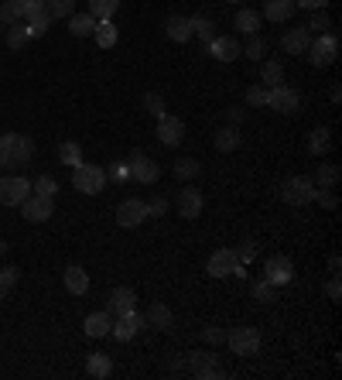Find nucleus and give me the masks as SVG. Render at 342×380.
<instances>
[{
    "mask_svg": "<svg viewBox=\"0 0 342 380\" xmlns=\"http://www.w3.org/2000/svg\"><path fill=\"white\" fill-rule=\"evenodd\" d=\"M34 158V141L27 134H0V168L14 172V168H25L27 161Z\"/></svg>",
    "mask_w": 342,
    "mask_h": 380,
    "instance_id": "nucleus-1",
    "label": "nucleus"
},
{
    "mask_svg": "<svg viewBox=\"0 0 342 380\" xmlns=\"http://www.w3.org/2000/svg\"><path fill=\"white\" fill-rule=\"evenodd\" d=\"M72 185L82 196H100L106 189V168H100V165H76L72 168Z\"/></svg>",
    "mask_w": 342,
    "mask_h": 380,
    "instance_id": "nucleus-2",
    "label": "nucleus"
},
{
    "mask_svg": "<svg viewBox=\"0 0 342 380\" xmlns=\"http://www.w3.org/2000/svg\"><path fill=\"white\" fill-rule=\"evenodd\" d=\"M281 199L288 205H308L315 203V182L312 178H301L294 175L288 182H281Z\"/></svg>",
    "mask_w": 342,
    "mask_h": 380,
    "instance_id": "nucleus-3",
    "label": "nucleus"
},
{
    "mask_svg": "<svg viewBox=\"0 0 342 380\" xmlns=\"http://www.w3.org/2000/svg\"><path fill=\"white\" fill-rule=\"evenodd\" d=\"M226 346H230L237 356H254L257 350H261V329H254V326L230 329L226 332Z\"/></svg>",
    "mask_w": 342,
    "mask_h": 380,
    "instance_id": "nucleus-4",
    "label": "nucleus"
},
{
    "mask_svg": "<svg viewBox=\"0 0 342 380\" xmlns=\"http://www.w3.org/2000/svg\"><path fill=\"white\" fill-rule=\"evenodd\" d=\"M336 55H339V38L336 34H318L312 38V45H308V58H312V65L315 69H325V65H332L336 62Z\"/></svg>",
    "mask_w": 342,
    "mask_h": 380,
    "instance_id": "nucleus-5",
    "label": "nucleus"
},
{
    "mask_svg": "<svg viewBox=\"0 0 342 380\" xmlns=\"http://www.w3.org/2000/svg\"><path fill=\"white\" fill-rule=\"evenodd\" d=\"M206 271H209L212 278H230V274H243V260H239L237 251L223 247V251H216V253L209 257Z\"/></svg>",
    "mask_w": 342,
    "mask_h": 380,
    "instance_id": "nucleus-6",
    "label": "nucleus"
},
{
    "mask_svg": "<svg viewBox=\"0 0 342 380\" xmlns=\"http://www.w3.org/2000/svg\"><path fill=\"white\" fill-rule=\"evenodd\" d=\"M127 168H131V178L133 182H140V185H154V182L161 178V165L154 161V158H147L144 151H131Z\"/></svg>",
    "mask_w": 342,
    "mask_h": 380,
    "instance_id": "nucleus-7",
    "label": "nucleus"
},
{
    "mask_svg": "<svg viewBox=\"0 0 342 380\" xmlns=\"http://www.w3.org/2000/svg\"><path fill=\"white\" fill-rule=\"evenodd\" d=\"M263 281H267V284H274V288H284V284L294 281V264H291L284 253L267 257V264H263Z\"/></svg>",
    "mask_w": 342,
    "mask_h": 380,
    "instance_id": "nucleus-8",
    "label": "nucleus"
},
{
    "mask_svg": "<svg viewBox=\"0 0 342 380\" xmlns=\"http://www.w3.org/2000/svg\"><path fill=\"white\" fill-rule=\"evenodd\" d=\"M27 196H31V182L25 175L0 178V205H21Z\"/></svg>",
    "mask_w": 342,
    "mask_h": 380,
    "instance_id": "nucleus-9",
    "label": "nucleus"
},
{
    "mask_svg": "<svg viewBox=\"0 0 342 380\" xmlns=\"http://www.w3.org/2000/svg\"><path fill=\"white\" fill-rule=\"evenodd\" d=\"M185 360H188V370H192V377H199V380L223 377V367H219L216 353H206V350H192V353L185 356Z\"/></svg>",
    "mask_w": 342,
    "mask_h": 380,
    "instance_id": "nucleus-10",
    "label": "nucleus"
},
{
    "mask_svg": "<svg viewBox=\"0 0 342 380\" xmlns=\"http://www.w3.org/2000/svg\"><path fill=\"white\" fill-rule=\"evenodd\" d=\"M202 205H206V199H202V192L195 185H185L182 192L175 196V209H178L182 220H199L202 216Z\"/></svg>",
    "mask_w": 342,
    "mask_h": 380,
    "instance_id": "nucleus-11",
    "label": "nucleus"
},
{
    "mask_svg": "<svg viewBox=\"0 0 342 380\" xmlns=\"http://www.w3.org/2000/svg\"><path fill=\"white\" fill-rule=\"evenodd\" d=\"M144 326H147V322H144V315L133 308V312H127V315H117V322L110 326V336H113V339H120V343H131V339L144 329Z\"/></svg>",
    "mask_w": 342,
    "mask_h": 380,
    "instance_id": "nucleus-12",
    "label": "nucleus"
},
{
    "mask_svg": "<svg viewBox=\"0 0 342 380\" xmlns=\"http://www.w3.org/2000/svg\"><path fill=\"white\" fill-rule=\"evenodd\" d=\"M144 220H151L147 216V203H140V199H124V203L117 205V223L120 227H140Z\"/></svg>",
    "mask_w": 342,
    "mask_h": 380,
    "instance_id": "nucleus-13",
    "label": "nucleus"
},
{
    "mask_svg": "<svg viewBox=\"0 0 342 380\" xmlns=\"http://www.w3.org/2000/svg\"><path fill=\"white\" fill-rule=\"evenodd\" d=\"M21 209H25L27 223H48L55 213V203L48 196H27L25 203H21Z\"/></svg>",
    "mask_w": 342,
    "mask_h": 380,
    "instance_id": "nucleus-14",
    "label": "nucleus"
},
{
    "mask_svg": "<svg viewBox=\"0 0 342 380\" xmlns=\"http://www.w3.org/2000/svg\"><path fill=\"white\" fill-rule=\"evenodd\" d=\"M206 55H212L216 62H233V58L243 55V49H239V42L233 34H219V38H212L206 45Z\"/></svg>",
    "mask_w": 342,
    "mask_h": 380,
    "instance_id": "nucleus-15",
    "label": "nucleus"
},
{
    "mask_svg": "<svg viewBox=\"0 0 342 380\" xmlns=\"http://www.w3.org/2000/svg\"><path fill=\"white\" fill-rule=\"evenodd\" d=\"M182 137H185V120L171 117V113L158 117V141L164 144V148H178Z\"/></svg>",
    "mask_w": 342,
    "mask_h": 380,
    "instance_id": "nucleus-16",
    "label": "nucleus"
},
{
    "mask_svg": "<svg viewBox=\"0 0 342 380\" xmlns=\"http://www.w3.org/2000/svg\"><path fill=\"white\" fill-rule=\"evenodd\" d=\"M298 103H301V96H298L294 89H288V86H274V89L267 93V106L277 110V113H284V117L298 110Z\"/></svg>",
    "mask_w": 342,
    "mask_h": 380,
    "instance_id": "nucleus-17",
    "label": "nucleus"
},
{
    "mask_svg": "<svg viewBox=\"0 0 342 380\" xmlns=\"http://www.w3.org/2000/svg\"><path fill=\"white\" fill-rule=\"evenodd\" d=\"M312 45V31L308 27H291L284 31V38H281V49L288 51V55H305Z\"/></svg>",
    "mask_w": 342,
    "mask_h": 380,
    "instance_id": "nucleus-18",
    "label": "nucleus"
},
{
    "mask_svg": "<svg viewBox=\"0 0 342 380\" xmlns=\"http://www.w3.org/2000/svg\"><path fill=\"white\" fill-rule=\"evenodd\" d=\"M133 305H137L133 288H113L110 291V302H106V312L110 315H127V312H133Z\"/></svg>",
    "mask_w": 342,
    "mask_h": 380,
    "instance_id": "nucleus-19",
    "label": "nucleus"
},
{
    "mask_svg": "<svg viewBox=\"0 0 342 380\" xmlns=\"http://www.w3.org/2000/svg\"><path fill=\"white\" fill-rule=\"evenodd\" d=\"M291 14H294V0H263L261 18L274 21V25H284Z\"/></svg>",
    "mask_w": 342,
    "mask_h": 380,
    "instance_id": "nucleus-20",
    "label": "nucleus"
},
{
    "mask_svg": "<svg viewBox=\"0 0 342 380\" xmlns=\"http://www.w3.org/2000/svg\"><path fill=\"white\" fill-rule=\"evenodd\" d=\"M110 326H113V315H110V312H93V315H86V322H82V329H86L89 339L110 336Z\"/></svg>",
    "mask_w": 342,
    "mask_h": 380,
    "instance_id": "nucleus-21",
    "label": "nucleus"
},
{
    "mask_svg": "<svg viewBox=\"0 0 342 380\" xmlns=\"http://www.w3.org/2000/svg\"><path fill=\"white\" fill-rule=\"evenodd\" d=\"M62 281H65V291H69V295H86V291H89V274L82 271L79 264L65 267V274H62Z\"/></svg>",
    "mask_w": 342,
    "mask_h": 380,
    "instance_id": "nucleus-22",
    "label": "nucleus"
},
{
    "mask_svg": "<svg viewBox=\"0 0 342 380\" xmlns=\"http://www.w3.org/2000/svg\"><path fill=\"white\" fill-rule=\"evenodd\" d=\"M164 34H168L171 42L185 45V42L192 38V25H188V18H182V14H171V18L164 21Z\"/></svg>",
    "mask_w": 342,
    "mask_h": 380,
    "instance_id": "nucleus-23",
    "label": "nucleus"
},
{
    "mask_svg": "<svg viewBox=\"0 0 342 380\" xmlns=\"http://www.w3.org/2000/svg\"><path fill=\"white\" fill-rule=\"evenodd\" d=\"M261 79H263L267 89L284 86V62H277V58H263L261 62Z\"/></svg>",
    "mask_w": 342,
    "mask_h": 380,
    "instance_id": "nucleus-24",
    "label": "nucleus"
},
{
    "mask_svg": "<svg viewBox=\"0 0 342 380\" xmlns=\"http://www.w3.org/2000/svg\"><path fill=\"white\" fill-rule=\"evenodd\" d=\"M144 322H147V326H154V329H171L175 315H171V308H168L164 302H151L147 315H144Z\"/></svg>",
    "mask_w": 342,
    "mask_h": 380,
    "instance_id": "nucleus-25",
    "label": "nucleus"
},
{
    "mask_svg": "<svg viewBox=\"0 0 342 380\" xmlns=\"http://www.w3.org/2000/svg\"><path fill=\"white\" fill-rule=\"evenodd\" d=\"M212 144H216V151H237L239 144H243V137H239V127H223L216 137H212Z\"/></svg>",
    "mask_w": 342,
    "mask_h": 380,
    "instance_id": "nucleus-26",
    "label": "nucleus"
},
{
    "mask_svg": "<svg viewBox=\"0 0 342 380\" xmlns=\"http://www.w3.org/2000/svg\"><path fill=\"white\" fill-rule=\"evenodd\" d=\"M86 374H89V377H110V374H113V360H110V356L106 353H89L86 356Z\"/></svg>",
    "mask_w": 342,
    "mask_h": 380,
    "instance_id": "nucleus-27",
    "label": "nucleus"
},
{
    "mask_svg": "<svg viewBox=\"0 0 342 380\" xmlns=\"http://www.w3.org/2000/svg\"><path fill=\"white\" fill-rule=\"evenodd\" d=\"M25 7H27V0H4V4H0V21L7 27L21 25V21H25Z\"/></svg>",
    "mask_w": 342,
    "mask_h": 380,
    "instance_id": "nucleus-28",
    "label": "nucleus"
},
{
    "mask_svg": "<svg viewBox=\"0 0 342 380\" xmlns=\"http://www.w3.org/2000/svg\"><path fill=\"white\" fill-rule=\"evenodd\" d=\"M25 21L27 25H52V18H48V0H27Z\"/></svg>",
    "mask_w": 342,
    "mask_h": 380,
    "instance_id": "nucleus-29",
    "label": "nucleus"
},
{
    "mask_svg": "<svg viewBox=\"0 0 342 380\" xmlns=\"http://www.w3.org/2000/svg\"><path fill=\"white\" fill-rule=\"evenodd\" d=\"M93 38H96V45H100V49H113L120 34H117V25H113V21H96V27H93Z\"/></svg>",
    "mask_w": 342,
    "mask_h": 380,
    "instance_id": "nucleus-30",
    "label": "nucleus"
},
{
    "mask_svg": "<svg viewBox=\"0 0 342 380\" xmlns=\"http://www.w3.org/2000/svg\"><path fill=\"white\" fill-rule=\"evenodd\" d=\"M261 11H250V7H243V11H237V27L243 31V34H257L261 31Z\"/></svg>",
    "mask_w": 342,
    "mask_h": 380,
    "instance_id": "nucleus-31",
    "label": "nucleus"
},
{
    "mask_svg": "<svg viewBox=\"0 0 342 380\" xmlns=\"http://www.w3.org/2000/svg\"><path fill=\"white\" fill-rule=\"evenodd\" d=\"M93 27H96V18H93V14H72V18H69V31H72L76 38H89Z\"/></svg>",
    "mask_w": 342,
    "mask_h": 380,
    "instance_id": "nucleus-32",
    "label": "nucleus"
},
{
    "mask_svg": "<svg viewBox=\"0 0 342 380\" xmlns=\"http://www.w3.org/2000/svg\"><path fill=\"white\" fill-rule=\"evenodd\" d=\"M117 7H120V0H89V11L86 14H93L96 21H110L117 14Z\"/></svg>",
    "mask_w": 342,
    "mask_h": 380,
    "instance_id": "nucleus-33",
    "label": "nucleus"
},
{
    "mask_svg": "<svg viewBox=\"0 0 342 380\" xmlns=\"http://www.w3.org/2000/svg\"><path fill=\"white\" fill-rule=\"evenodd\" d=\"M58 161L69 165V168L82 165V148L76 144V141H62V144H58Z\"/></svg>",
    "mask_w": 342,
    "mask_h": 380,
    "instance_id": "nucleus-34",
    "label": "nucleus"
},
{
    "mask_svg": "<svg viewBox=\"0 0 342 380\" xmlns=\"http://www.w3.org/2000/svg\"><path fill=\"white\" fill-rule=\"evenodd\" d=\"M171 172H175V178H178V182H188V178H195L199 172H202V165H199L195 158H178Z\"/></svg>",
    "mask_w": 342,
    "mask_h": 380,
    "instance_id": "nucleus-35",
    "label": "nucleus"
},
{
    "mask_svg": "<svg viewBox=\"0 0 342 380\" xmlns=\"http://www.w3.org/2000/svg\"><path fill=\"white\" fill-rule=\"evenodd\" d=\"M250 42H246V49H243V55L250 58V62H263L267 58V42L261 38V31L257 34H246Z\"/></svg>",
    "mask_w": 342,
    "mask_h": 380,
    "instance_id": "nucleus-36",
    "label": "nucleus"
},
{
    "mask_svg": "<svg viewBox=\"0 0 342 380\" xmlns=\"http://www.w3.org/2000/svg\"><path fill=\"white\" fill-rule=\"evenodd\" d=\"M329 144H332V134H329V127H318V130H312L308 151H312V154H325V151H329Z\"/></svg>",
    "mask_w": 342,
    "mask_h": 380,
    "instance_id": "nucleus-37",
    "label": "nucleus"
},
{
    "mask_svg": "<svg viewBox=\"0 0 342 380\" xmlns=\"http://www.w3.org/2000/svg\"><path fill=\"white\" fill-rule=\"evenodd\" d=\"M188 25H192V34H199L206 45H209L212 38H216V34H212V21L206 18V14H195V18H188Z\"/></svg>",
    "mask_w": 342,
    "mask_h": 380,
    "instance_id": "nucleus-38",
    "label": "nucleus"
},
{
    "mask_svg": "<svg viewBox=\"0 0 342 380\" xmlns=\"http://www.w3.org/2000/svg\"><path fill=\"white\" fill-rule=\"evenodd\" d=\"M27 42H31V38H27V27L25 25H11V27H7V49L21 51Z\"/></svg>",
    "mask_w": 342,
    "mask_h": 380,
    "instance_id": "nucleus-39",
    "label": "nucleus"
},
{
    "mask_svg": "<svg viewBox=\"0 0 342 380\" xmlns=\"http://www.w3.org/2000/svg\"><path fill=\"white\" fill-rule=\"evenodd\" d=\"M18 281H21V271H18V267H4V271H0V302L14 291Z\"/></svg>",
    "mask_w": 342,
    "mask_h": 380,
    "instance_id": "nucleus-40",
    "label": "nucleus"
},
{
    "mask_svg": "<svg viewBox=\"0 0 342 380\" xmlns=\"http://www.w3.org/2000/svg\"><path fill=\"white\" fill-rule=\"evenodd\" d=\"M31 189H34V196H48V199H55V192H58V182H55L52 175H38L34 182H31Z\"/></svg>",
    "mask_w": 342,
    "mask_h": 380,
    "instance_id": "nucleus-41",
    "label": "nucleus"
},
{
    "mask_svg": "<svg viewBox=\"0 0 342 380\" xmlns=\"http://www.w3.org/2000/svg\"><path fill=\"white\" fill-rule=\"evenodd\" d=\"M72 7L76 0H48V18H72Z\"/></svg>",
    "mask_w": 342,
    "mask_h": 380,
    "instance_id": "nucleus-42",
    "label": "nucleus"
},
{
    "mask_svg": "<svg viewBox=\"0 0 342 380\" xmlns=\"http://www.w3.org/2000/svg\"><path fill=\"white\" fill-rule=\"evenodd\" d=\"M318 182H322V189H336L339 168H336V165H318Z\"/></svg>",
    "mask_w": 342,
    "mask_h": 380,
    "instance_id": "nucleus-43",
    "label": "nucleus"
},
{
    "mask_svg": "<svg viewBox=\"0 0 342 380\" xmlns=\"http://www.w3.org/2000/svg\"><path fill=\"white\" fill-rule=\"evenodd\" d=\"M308 31H318V34H325L329 27H332V21H329V14L325 11H312V18H308Z\"/></svg>",
    "mask_w": 342,
    "mask_h": 380,
    "instance_id": "nucleus-44",
    "label": "nucleus"
},
{
    "mask_svg": "<svg viewBox=\"0 0 342 380\" xmlns=\"http://www.w3.org/2000/svg\"><path fill=\"white\" fill-rule=\"evenodd\" d=\"M254 298H257L261 305L277 302V295H274V284H267V281H257V284H254Z\"/></svg>",
    "mask_w": 342,
    "mask_h": 380,
    "instance_id": "nucleus-45",
    "label": "nucleus"
},
{
    "mask_svg": "<svg viewBox=\"0 0 342 380\" xmlns=\"http://www.w3.org/2000/svg\"><path fill=\"white\" fill-rule=\"evenodd\" d=\"M131 178V168H127V161H113L110 165V172H106V182H127Z\"/></svg>",
    "mask_w": 342,
    "mask_h": 380,
    "instance_id": "nucleus-46",
    "label": "nucleus"
},
{
    "mask_svg": "<svg viewBox=\"0 0 342 380\" xmlns=\"http://www.w3.org/2000/svg\"><path fill=\"white\" fill-rule=\"evenodd\" d=\"M267 93H270L267 86H250L246 89V103L250 106H267Z\"/></svg>",
    "mask_w": 342,
    "mask_h": 380,
    "instance_id": "nucleus-47",
    "label": "nucleus"
},
{
    "mask_svg": "<svg viewBox=\"0 0 342 380\" xmlns=\"http://www.w3.org/2000/svg\"><path fill=\"white\" fill-rule=\"evenodd\" d=\"M144 106H147V113H154V117H164V100H161L158 93H144Z\"/></svg>",
    "mask_w": 342,
    "mask_h": 380,
    "instance_id": "nucleus-48",
    "label": "nucleus"
},
{
    "mask_svg": "<svg viewBox=\"0 0 342 380\" xmlns=\"http://www.w3.org/2000/svg\"><path fill=\"white\" fill-rule=\"evenodd\" d=\"M202 343H209V346H219V343H226V332L209 326V329H202Z\"/></svg>",
    "mask_w": 342,
    "mask_h": 380,
    "instance_id": "nucleus-49",
    "label": "nucleus"
},
{
    "mask_svg": "<svg viewBox=\"0 0 342 380\" xmlns=\"http://www.w3.org/2000/svg\"><path fill=\"white\" fill-rule=\"evenodd\" d=\"M164 213H168V199H164V196H154V199H151V203H147V216H164Z\"/></svg>",
    "mask_w": 342,
    "mask_h": 380,
    "instance_id": "nucleus-50",
    "label": "nucleus"
},
{
    "mask_svg": "<svg viewBox=\"0 0 342 380\" xmlns=\"http://www.w3.org/2000/svg\"><path fill=\"white\" fill-rule=\"evenodd\" d=\"M315 203H322L325 209H336V205H339V199L332 196V189H315Z\"/></svg>",
    "mask_w": 342,
    "mask_h": 380,
    "instance_id": "nucleus-51",
    "label": "nucleus"
},
{
    "mask_svg": "<svg viewBox=\"0 0 342 380\" xmlns=\"http://www.w3.org/2000/svg\"><path fill=\"white\" fill-rule=\"evenodd\" d=\"M329 0H294V7H305V11H325Z\"/></svg>",
    "mask_w": 342,
    "mask_h": 380,
    "instance_id": "nucleus-52",
    "label": "nucleus"
},
{
    "mask_svg": "<svg viewBox=\"0 0 342 380\" xmlns=\"http://www.w3.org/2000/svg\"><path fill=\"white\" fill-rule=\"evenodd\" d=\"M243 117H246V113H243L239 106H230V110H226V120H230V127H239V124H243Z\"/></svg>",
    "mask_w": 342,
    "mask_h": 380,
    "instance_id": "nucleus-53",
    "label": "nucleus"
},
{
    "mask_svg": "<svg viewBox=\"0 0 342 380\" xmlns=\"http://www.w3.org/2000/svg\"><path fill=\"white\" fill-rule=\"evenodd\" d=\"M325 295H329L332 302H339V298H342V284H339V278H332V281H329V288H325Z\"/></svg>",
    "mask_w": 342,
    "mask_h": 380,
    "instance_id": "nucleus-54",
    "label": "nucleus"
},
{
    "mask_svg": "<svg viewBox=\"0 0 342 380\" xmlns=\"http://www.w3.org/2000/svg\"><path fill=\"white\" fill-rule=\"evenodd\" d=\"M239 260H250V257H254V253H257V243H254V240H243V247H239Z\"/></svg>",
    "mask_w": 342,
    "mask_h": 380,
    "instance_id": "nucleus-55",
    "label": "nucleus"
},
{
    "mask_svg": "<svg viewBox=\"0 0 342 380\" xmlns=\"http://www.w3.org/2000/svg\"><path fill=\"white\" fill-rule=\"evenodd\" d=\"M25 27H27V38H41L48 31V25H27V21H25Z\"/></svg>",
    "mask_w": 342,
    "mask_h": 380,
    "instance_id": "nucleus-56",
    "label": "nucleus"
},
{
    "mask_svg": "<svg viewBox=\"0 0 342 380\" xmlns=\"http://www.w3.org/2000/svg\"><path fill=\"white\" fill-rule=\"evenodd\" d=\"M339 267H342L339 257H329V271H332V274H339Z\"/></svg>",
    "mask_w": 342,
    "mask_h": 380,
    "instance_id": "nucleus-57",
    "label": "nucleus"
},
{
    "mask_svg": "<svg viewBox=\"0 0 342 380\" xmlns=\"http://www.w3.org/2000/svg\"><path fill=\"white\" fill-rule=\"evenodd\" d=\"M11 251V247H7V240H0V253H7Z\"/></svg>",
    "mask_w": 342,
    "mask_h": 380,
    "instance_id": "nucleus-58",
    "label": "nucleus"
},
{
    "mask_svg": "<svg viewBox=\"0 0 342 380\" xmlns=\"http://www.w3.org/2000/svg\"><path fill=\"white\" fill-rule=\"evenodd\" d=\"M0 25H4V21H0Z\"/></svg>",
    "mask_w": 342,
    "mask_h": 380,
    "instance_id": "nucleus-59",
    "label": "nucleus"
}]
</instances>
